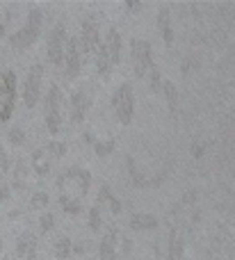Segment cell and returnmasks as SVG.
<instances>
[{"label":"cell","instance_id":"1","mask_svg":"<svg viewBox=\"0 0 235 260\" xmlns=\"http://www.w3.org/2000/svg\"><path fill=\"white\" fill-rule=\"evenodd\" d=\"M91 176L82 167H69L57 176V192H59V206L69 215H78L80 212V201L85 194L89 192Z\"/></svg>","mask_w":235,"mask_h":260},{"label":"cell","instance_id":"2","mask_svg":"<svg viewBox=\"0 0 235 260\" xmlns=\"http://www.w3.org/2000/svg\"><path fill=\"white\" fill-rule=\"evenodd\" d=\"M41 25H44V14H41V9L39 7H30L25 25L18 27V30L9 37V44H12L16 50L30 48V46L41 37Z\"/></svg>","mask_w":235,"mask_h":260},{"label":"cell","instance_id":"3","mask_svg":"<svg viewBox=\"0 0 235 260\" xmlns=\"http://www.w3.org/2000/svg\"><path fill=\"white\" fill-rule=\"evenodd\" d=\"M44 119H46V126H48V133L53 135H59L62 130V121H64V96L59 91L57 85H50L48 94L44 99Z\"/></svg>","mask_w":235,"mask_h":260},{"label":"cell","instance_id":"4","mask_svg":"<svg viewBox=\"0 0 235 260\" xmlns=\"http://www.w3.org/2000/svg\"><path fill=\"white\" fill-rule=\"evenodd\" d=\"M16 73L12 69L0 71V123L9 121L16 105Z\"/></svg>","mask_w":235,"mask_h":260},{"label":"cell","instance_id":"5","mask_svg":"<svg viewBox=\"0 0 235 260\" xmlns=\"http://www.w3.org/2000/svg\"><path fill=\"white\" fill-rule=\"evenodd\" d=\"M66 44H69L66 27H64V23H57L48 35V62L53 67L59 69L64 64V59H66Z\"/></svg>","mask_w":235,"mask_h":260},{"label":"cell","instance_id":"6","mask_svg":"<svg viewBox=\"0 0 235 260\" xmlns=\"http://www.w3.org/2000/svg\"><path fill=\"white\" fill-rule=\"evenodd\" d=\"M41 82H44V67L41 64H32L27 78L23 82V103L27 110H32L41 99Z\"/></svg>","mask_w":235,"mask_h":260},{"label":"cell","instance_id":"7","mask_svg":"<svg viewBox=\"0 0 235 260\" xmlns=\"http://www.w3.org/2000/svg\"><path fill=\"white\" fill-rule=\"evenodd\" d=\"M112 108L117 119L126 126L132 121V110H135V99H132V91L128 85H121L112 96Z\"/></svg>","mask_w":235,"mask_h":260},{"label":"cell","instance_id":"8","mask_svg":"<svg viewBox=\"0 0 235 260\" xmlns=\"http://www.w3.org/2000/svg\"><path fill=\"white\" fill-rule=\"evenodd\" d=\"M153 50H151V44L149 41H142V39H135L132 41V64H135V71L137 76H146L149 69H153Z\"/></svg>","mask_w":235,"mask_h":260},{"label":"cell","instance_id":"9","mask_svg":"<svg viewBox=\"0 0 235 260\" xmlns=\"http://www.w3.org/2000/svg\"><path fill=\"white\" fill-rule=\"evenodd\" d=\"M80 46H82V53L89 55V57H96L98 50L103 48V44H100V35H98V25H96V23H91V21L82 23Z\"/></svg>","mask_w":235,"mask_h":260},{"label":"cell","instance_id":"10","mask_svg":"<svg viewBox=\"0 0 235 260\" xmlns=\"http://www.w3.org/2000/svg\"><path fill=\"white\" fill-rule=\"evenodd\" d=\"M82 46H80V39L78 37H69V44H66V78L73 80V78L80 73V64H82Z\"/></svg>","mask_w":235,"mask_h":260},{"label":"cell","instance_id":"11","mask_svg":"<svg viewBox=\"0 0 235 260\" xmlns=\"http://www.w3.org/2000/svg\"><path fill=\"white\" fill-rule=\"evenodd\" d=\"M89 103H91V94H89V89H87V87H80V89L73 91L71 105H69V110H71V121L73 123H82L87 110H89Z\"/></svg>","mask_w":235,"mask_h":260},{"label":"cell","instance_id":"12","mask_svg":"<svg viewBox=\"0 0 235 260\" xmlns=\"http://www.w3.org/2000/svg\"><path fill=\"white\" fill-rule=\"evenodd\" d=\"M37 238L32 233H23L21 238H18V242H16V253L18 256H25L27 260H37Z\"/></svg>","mask_w":235,"mask_h":260},{"label":"cell","instance_id":"13","mask_svg":"<svg viewBox=\"0 0 235 260\" xmlns=\"http://www.w3.org/2000/svg\"><path fill=\"white\" fill-rule=\"evenodd\" d=\"M105 50H108V55H110V62L119 64V59H121V37H119L117 27H110L108 41H105Z\"/></svg>","mask_w":235,"mask_h":260},{"label":"cell","instance_id":"14","mask_svg":"<svg viewBox=\"0 0 235 260\" xmlns=\"http://www.w3.org/2000/svg\"><path fill=\"white\" fill-rule=\"evenodd\" d=\"M32 169L37 171L39 176H46L50 171V165H53V157L48 155V151L46 148H37V151H32Z\"/></svg>","mask_w":235,"mask_h":260},{"label":"cell","instance_id":"15","mask_svg":"<svg viewBox=\"0 0 235 260\" xmlns=\"http://www.w3.org/2000/svg\"><path fill=\"white\" fill-rule=\"evenodd\" d=\"M12 187L16 192H23L27 187V162L23 157H18L14 162V178H12Z\"/></svg>","mask_w":235,"mask_h":260},{"label":"cell","instance_id":"16","mask_svg":"<svg viewBox=\"0 0 235 260\" xmlns=\"http://www.w3.org/2000/svg\"><path fill=\"white\" fill-rule=\"evenodd\" d=\"M71 251H73V244H71V240H69L66 235H59V238H57V242H55V258H59V260H66L69 256H71Z\"/></svg>","mask_w":235,"mask_h":260},{"label":"cell","instance_id":"17","mask_svg":"<svg viewBox=\"0 0 235 260\" xmlns=\"http://www.w3.org/2000/svg\"><path fill=\"white\" fill-rule=\"evenodd\" d=\"M112 256H114V231H110L103 238V242H100V258L112 260Z\"/></svg>","mask_w":235,"mask_h":260},{"label":"cell","instance_id":"18","mask_svg":"<svg viewBox=\"0 0 235 260\" xmlns=\"http://www.w3.org/2000/svg\"><path fill=\"white\" fill-rule=\"evenodd\" d=\"M98 201H100V203H108L110 210H112V212H121V203H119V199H117V197H112V194H110V189H108V187H100ZM100 203H98V206H100Z\"/></svg>","mask_w":235,"mask_h":260},{"label":"cell","instance_id":"19","mask_svg":"<svg viewBox=\"0 0 235 260\" xmlns=\"http://www.w3.org/2000/svg\"><path fill=\"white\" fill-rule=\"evenodd\" d=\"M130 226H132V229H137V231L151 229V226H155V217H151V215H135V217H132V221H130Z\"/></svg>","mask_w":235,"mask_h":260},{"label":"cell","instance_id":"20","mask_svg":"<svg viewBox=\"0 0 235 260\" xmlns=\"http://www.w3.org/2000/svg\"><path fill=\"white\" fill-rule=\"evenodd\" d=\"M7 142H9V146H23L25 144V133H23V128H9V133H7Z\"/></svg>","mask_w":235,"mask_h":260},{"label":"cell","instance_id":"21","mask_svg":"<svg viewBox=\"0 0 235 260\" xmlns=\"http://www.w3.org/2000/svg\"><path fill=\"white\" fill-rule=\"evenodd\" d=\"M46 151H48V155L53 157V160H59V157L66 155V144L64 142H50L48 146H46Z\"/></svg>","mask_w":235,"mask_h":260},{"label":"cell","instance_id":"22","mask_svg":"<svg viewBox=\"0 0 235 260\" xmlns=\"http://www.w3.org/2000/svg\"><path fill=\"white\" fill-rule=\"evenodd\" d=\"M46 206H48V194L46 192H35L32 194V203H30L32 210H41V208H46Z\"/></svg>","mask_w":235,"mask_h":260},{"label":"cell","instance_id":"23","mask_svg":"<svg viewBox=\"0 0 235 260\" xmlns=\"http://www.w3.org/2000/svg\"><path fill=\"white\" fill-rule=\"evenodd\" d=\"M7 201H12V185L0 174V203H7Z\"/></svg>","mask_w":235,"mask_h":260},{"label":"cell","instance_id":"24","mask_svg":"<svg viewBox=\"0 0 235 260\" xmlns=\"http://www.w3.org/2000/svg\"><path fill=\"white\" fill-rule=\"evenodd\" d=\"M9 169H14V165H12V155H9L7 151H5L3 146H0V174H7Z\"/></svg>","mask_w":235,"mask_h":260},{"label":"cell","instance_id":"25","mask_svg":"<svg viewBox=\"0 0 235 260\" xmlns=\"http://www.w3.org/2000/svg\"><path fill=\"white\" fill-rule=\"evenodd\" d=\"M164 94H167V101L172 108H176V87H174V82H164Z\"/></svg>","mask_w":235,"mask_h":260},{"label":"cell","instance_id":"26","mask_svg":"<svg viewBox=\"0 0 235 260\" xmlns=\"http://www.w3.org/2000/svg\"><path fill=\"white\" fill-rule=\"evenodd\" d=\"M55 226V217L53 215H44L39 219V229H41V233H48L50 229H53Z\"/></svg>","mask_w":235,"mask_h":260},{"label":"cell","instance_id":"27","mask_svg":"<svg viewBox=\"0 0 235 260\" xmlns=\"http://www.w3.org/2000/svg\"><path fill=\"white\" fill-rule=\"evenodd\" d=\"M100 226V208H91L89 210V229H98Z\"/></svg>","mask_w":235,"mask_h":260},{"label":"cell","instance_id":"28","mask_svg":"<svg viewBox=\"0 0 235 260\" xmlns=\"http://www.w3.org/2000/svg\"><path fill=\"white\" fill-rule=\"evenodd\" d=\"M94 148H96V153H98V155H108V153L114 148V142H96Z\"/></svg>","mask_w":235,"mask_h":260},{"label":"cell","instance_id":"29","mask_svg":"<svg viewBox=\"0 0 235 260\" xmlns=\"http://www.w3.org/2000/svg\"><path fill=\"white\" fill-rule=\"evenodd\" d=\"M160 25H162V32H164V41L172 44V27L167 25V16L164 14H160Z\"/></svg>","mask_w":235,"mask_h":260},{"label":"cell","instance_id":"30","mask_svg":"<svg viewBox=\"0 0 235 260\" xmlns=\"http://www.w3.org/2000/svg\"><path fill=\"white\" fill-rule=\"evenodd\" d=\"M85 249H87V247H85L82 242H80V244H73V251H76L78 256H82V253H85Z\"/></svg>","mask_w":235,"mask_h":260},{"label":"cell","instance_id":"31","mask_svg":"<svg viewBox=\"0 0 235 260\" xmlns=\"http://www.w3.org/2000/svg\"><path fill=\"white\" fill-rule=\"evenodd\" d=\"M0 251H3V235H0Z\"/></svg>","mask_w":235,"mask_h":260}]
</instances>
